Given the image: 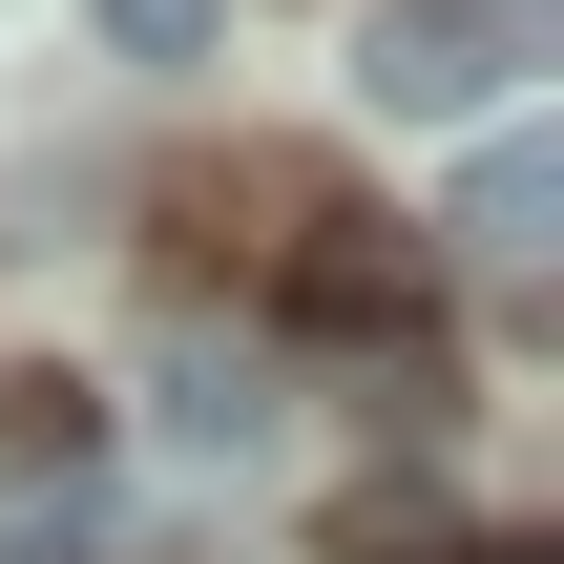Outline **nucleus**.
Wrapping results in <instances>:
<instances>
[{
    "instance_id": "nucleus-6",
    "label": "nucleus",
    "mask_w": 564,
    "mask_h": 564,
    "mask_svg": "<svg viewBox=\"0 0 564 564\" xmlns=\"http://www.w3.org/2000/svg\"><path fill=\"white\" fill-rule=\"evenodd\" d=\"M460 564H544V544H460Z\"/></svg>"
},
{
    "instance_id": "nucleus-5",
    "label": "nucleus",
    "mask_w": 564,
    "mask_h": 564,
    "mask_svg": "<svg viewBox=\"0 0 564 564\" xmlns=\"http://www.w3.org/2000/svg\"><path fill=\"white\" fill-rule=\"evenodd\" d=\"M105 42H126V63H209V42H230V0H105Z\"/></svg>"
},
{
    "instance_id": "nucleus-1",
    "label": "nucleus",
    "mask_w": 564,
    "mask_h": 564,
    "mask_svg": "<svg viewBox=\"0 0 564 564\" xmlns=\"http://www.w3.org/2000/svg\"><path fill=\"white\" fill-rule=\"evenodd\" d=\"M523 42H544V0H377V21H356V84H377L398 126H460V105L523 84Z\"/></svg>"
},
{
    "instance_id": "nucleus-3",
    "label": "nucleus",
    "mask_w": 564,
    "mask_h": 564,
    "mask_svg": "<svg viewBox=\"0 0 564 564\" xmlns=\"http://www.w3.org/2000/svg\"><path fill=\"white\" fill-rule=\"evenodd\" d=\"M440 251H460V272H544L564 251V126H481V147H460Z\"/></svg>"
},
{
    "instance_id": "nucleus-2",
    "label": "nucleus",
    "mask_w": 564,
    "mask_h": 564,
    "mask_svg": "<svg viewBox=\"0 0 564 564\" xmlns=\"http://www.w3.org/2000/svg\"><path fill=\"white\" fill-rule=\"evenodd\" d=\"M251 251H272V293H293V314H335V335L419 314V251H398L377 209H335V188H293V230H251Z\"/></svg>"
},
{
    "instance_id": "nucleus-4",
    "label": "nucleus",
    "mask_w": 564,
    "mask_h": 564,
    "mask_svg": "<svg viewBox=\"0 0 564 564\" xmlns=\"http://www.w3.org/2000/svg\"><path fill=\"white\" fill-rule=\"evenodd\" d=\"M167 440H188V460H251V440H272V377H251V356H167Z\"/></svg>"
}]
</instances>
